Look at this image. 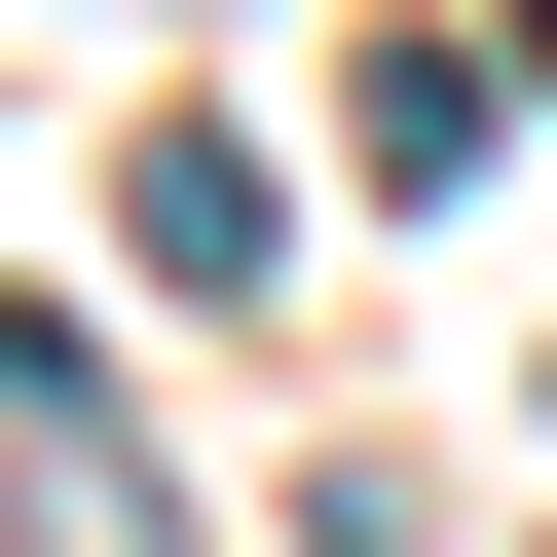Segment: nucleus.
<instances>
[{"label": "nucleus", "mask_w": 557, "mask_h": 557, "mask_svg": "<svg viewBox=\"0 0 557 557\" xmlns=\"http://www.w3.org/2000/svg\"><path fill=\"white\" fill-rule=\"evenodd\" d=\"M0 520H38V557H149V483H112V372H75V335H0Z\"/></svg>", "instance_id": "1"}, {"label": "nucleus", "mask_w": 557, "mask_h": 557, "mask_svg": "<svg viewBox=\"0 0 557 557\" xmlns=\"http://www.w3.org/2000/svg\"><path fill=\"white\" fill-rule=\"evenodd\" d=\"M112 260H149V298H260V149L149 112V149H112Z\"/></svg>", "instance_id": "2"}]
</instances>
